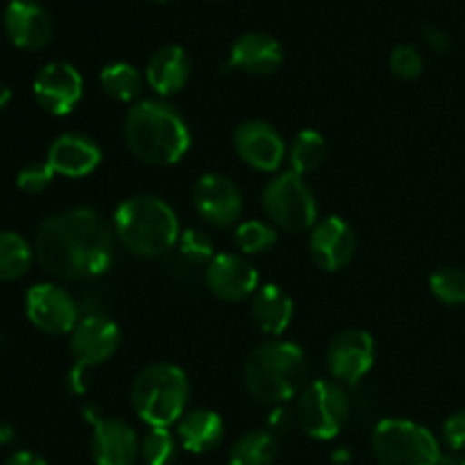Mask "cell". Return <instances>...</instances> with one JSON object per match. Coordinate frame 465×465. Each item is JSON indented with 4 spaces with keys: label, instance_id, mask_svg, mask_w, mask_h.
Here are the masks:
<instances>
[{
    "label": "cell",
    "instance_id": "1",
    "mask_svg": "<svg viewBox=\"0 0 465 465\" xmlns=\"http://www.w3.org/2000/svg\"><path fill=\"white\" fill-rule=\"evenodd\" d=\"M114 230L98 212L75 207L45 218L35 236V257L59 280H91L114 262Z\"/></svg>",
    "mask_w": 465,
    "mask_h": 465
},
{
    "label": "cell",
    "instance_id": "2",
    "mask_svg": "<svg viewBox=\"0 0 465 465\" xmlns=\"http://www.w3.org/2000/svg\"><path fill=\"white\" fill-rule=\"evenodd\" d=\"M125 143L148 166H175L191 148V132L182 114L163 100H139L123 125Z\"/></svg>",
    "mask_w": 465,
    "mask_h": 465
},
{
    "label": "cell",
    "instance_id": "3",
    "mask_svg": "<svg viewBox=\"0 0 465 465\" xmlns=\"http://www.w3.org/2000/svg\"><path fill=\"white\" fill-rule=\"evenodd\" d=\"M114 236L134 257L154 259L180 241V221L168 203L154 195H132L114 212Z\"/></svg>",
    "mask_w": 465,
    "mask_h": 465
},
{
    "label": "cell",
    "instance_id": "4",
    "mask_svg": "<svg viewBox=\"0 0 465 465\" xmlns=\"http://www.w3.org/2000/svg\"><path fill=\"white\" fill-rule=\"evenodd\" d=\"M309 366L302 348L289 341H266L248 354L243 366L245 391L257 402L280 404L298 398L307 386Z\"/></svg>",
    "mask_w": 465,
    "mask_h": 465
},
{
    "label": "cell",
    "instance_id": "5",
    "mask_svg": "<svg viewBox=\"0 0 465 465\" xmlns=\"http://www.w3.org/2000/svg\"><path fill=\"white\" fill-rule=\"evenodd\" d=\"M191 384L186 372L175 363H153L134 377L130 402L136 416L153 430H171L182 420L189 404Z\"/></svg>",
    "mask_w": 465,
    "mask_h": 465
},
{
    "label": "cell",
    "instance_id": "6",
    "mask_svg": "<svg viewBox=\"0 0 465 465\" xmlns=\"http://www.w3.org/2000/svg\"><path fill=\"white\" fill-rule=\"evenodd\" d=\"M371 445L380 465H439L443 457L440 443L427 427L402 418L377 422Z\"/></svg>",
    "mask_w": 465,
    "mask_h": 465
},
{
    "label": "cell",
    "instance_id": "7",
    "mask_svg": "<svg viewBox=\"0 0 465 465\" xmlns=\"http://www.w3.org/2000/svg\"><path fill=\"white\" fill-rule=\"evenodd\" d=\"M262 207L277 227L286 232H307L318 223V203L312 186L293 171L272 177L262 193Z\"/></svg>",
    "mask_w": 465,
    "mask_h": 465
},
{
    "label": "cell",
    "instance_id": "8",
    "mask_svg": "<svg viewBox=\"0 0 465 465\" xmlns=\"http://www.w3.org/2000/svg\"><path fill=\"white\" fill-rule=\"evenodd\" d=\"M350 416V400L339 381L316 380L298 395L295 420L307 436L331 440L341 434Z\"/></svg>",
    "mask_w": 465,
    "mask_h": 465
},
{
    "label": "cell",
    "instance_id": "9",
    "mask_svg": "<svg viewBox=\"0 0 465 465\" xmlns=\"http://www.w3.org/2000/svg\"><path fill=\"white\" fill-rule=\"evenodd\" d=\"M118 348H121V330L112 318L100 316V313L80 318L75 330L71 331V357L75 361L71 381L77 393L84 391V384H82L84 371L109 361L118 352Z\"/></svg>",
    "mask_w": 465,
    "mask_h": 465
},
{
    "label": "cell",
    "instance_id": "10",
    "mask_svg": "<svg viewBox=\"0 0 465 465\" xmlns=\"http://www.w3.org/2000/svg\"><path fill=\"white\" fill-rule=\"evenodd\" d=\"M84 418L94 427L91 457L95 465H134L139 461L141 439L125 420L103 416L95 407H86Z\"/></svg>",
    "mask_w": 465,
    "mask_h": 465
},
{
    "label": "cell",
    "instance_id": "11",
    "mask_svg": "<svg viewBox=\"0 0 465 465\" xmlns=\"http://www.w3.org/2000/svg\"><path fill=\"white\" fill-rule=\"evenodd\" d=\"M27 321L50 336L71 334L80 322L75 298L57 284H35L25 295Z\"/></svg>",
    "mask_w": 465,
    "mask_h": 465
},
{
    "label": "cell",
    "instance_id": "12",
    "mask_svg": "<svg viewBox=\"0 0 465 465\" xmlns=\"http://www.w3.org/2000/svg\"><path fill=\"white\" fill-rule=\"evenodd\" d=\"M193 204L203 221L218 230L239 225L243 216V195L230 177L207 173L193 186Z\"/></svg>",
    "mask_w": 465,
    "mask_h": 465
},
{
    "label": "cell",
    "instance_id": "13",
    "mask_svg": "<svg viewBox=\"0 0 465 465\" xmlns=\"http://www.w3.org/2000/svg\"><path fill=\"white\" fill-rule=\"evenodd\" d=\"M234 150L245 166L259 173H275L286 157V141L271 123L250 118L236 127Z\"/></svg>",
    "mask_w": 465,
    "mask_h": 465
},
{
    "label": "cell",
    "instance_id": "14",
    "mask_svg": "<svg viewBox=\"0 0 465 465\" xmlns=\"http://www.w3.org/2000/svg\"><path fill=\"white\" fill-rule=\"evenodd\" d=\"M35 100L44 112L53 116H66L84 94V82H82L80 71L66 62H50L36 73L35 84Z\"/></svg>",
    "mask_w": 465,
    "mask_h": 465
},
{
    "label": "cell",
    "instance_id": "15",
    "mask_svg": "<svg viewBox=\"0 0 465 465\" xmlns=\"http://www.w3.org/2000/svg\"><path fill=\"white\" fill-rule=\"evenodd\" d=\"M204 284L225 302H243L259 291V272L243 254H213L204 268Z\"/></svg>",
    "mask_w": 465,
    "mask_h": 465
},
{
    "label": "cell",
    "instance_id": "16",
    "mask_svg": "<svg viewBox=\"0 0 465 465\" xmlns=\"http://www.w3.org/2000/svg\"><path fill=\"white\" fill-rule=\"evenodd\" d=\"M375 363V339L366 330H345L327 348V371L339 384H357Z\"/></svg>",
    "mask_w": 465,
    "mask_h": 465
},
{
    "label": "cell",
    "instance_id": "17",
    "mask_svg": "<svg viewBox=\"0 0 465 465\" xmlns=\"http://www.w3.org/2000/svg\"><path fill=\"white\" fill-rule=\"evenodd\" d=\"M309 252L322 271H343L357 252V234L348 221L339 216H327L312 227Z\"/></svg>",
    "mask_w": 465,
    "mask_h": 465
},
{
    "label": "cell",
    "instance_id": "18",
    "mask_svg": "<svg viewBox=\"0 0 465 465\" xmlns=\"http://www.w3.org/2000/svg\"><path fill=\"white\" fill-rule=\"evenodd\" d=\"M3 23L9 41L21 50H41L53 39V18L36 0H12Z\"/></svg>",
    "mask_w": 465,
    "mask_h": 465
},
{
    "label": "cell",
    "instance_id": "19",
    "mask_svg": "<svg viewBox=\"0 0 465 465\" xmlns=\"http://www.w3.org/2000/svg\"><path fill=\"white\" fill-rule=\"evenodd\" d=\"M100 162H103V150L98 148V143L77 132L57 136L50 143L48 157H45V163L53 168L54 175L71 177V180L91 175L100 166Z\"/></svg>",
    "mask_w": 465,
    "mask_h": 465
},
{
    "label": "cell",
    "instance_id": "20",
    "mask_svg": "<svg viewBox=\"0 0 465 465\" xmlns=\"http://www.w3.org/2000/svg\"><path fill=\"white\" fill-rule=\"evenodd\" d=\"M284 62L280 41L263 32H245L232 45L230 66L248 75H272Z\"/></svg>",
    "mask_w": 465,
    "mask_h": 465
},
{
    "label": "cell",
    "instance_id": "21",
    "mask_svg": "<svg viewBox=\"0 0 465 465\" xmlns=\"http://www.w3.org/2000/svg\"><path fill=\"white\" fill-rule=\"evenodd\" d=\"M145 84L159 95L171 98L180 94L191 77V59L180 45H163L154 50L145 64Z\"/></svg>",
    "mask_w": 465,
    "mask_h": 465
},
{
    "label": "cell",
    "instance_id": "22",
    "mask_svg": "<svg viewBox=\"0 0 465 465\" xmlns=\"http://www.w3.org/2000/svg\"><path fill=\"white\" fill-rule=\"evenodd\" d=\"M177 440L191 454H207L216 448L225 434V422L212 409H193L177 422Z\"/></svg>",
    "mask_w": 465,
    "mask_h": 465
},
{
    "label": "cell",
    "instance_id": "23",
    "mask_svg": "<svg viewBox=\"0 0 465 465\" xmlns=\"http://www.w3.org/2000/svg\"><path fill=\"white\" fill-rule=\"evenodd\" d=\"M250 313L263 334L282 336L293 321V300L277 284H266L252 295Z\"/></svg>",
    "mask_w": 465,
    "mask_h": 465
},
{
    "label": "cell",
    "instance_id": "24",
    "mask_svg": "<svg viewBox=\"0 0 465 465\" xmlns=\"http://www.w3.org/2000/svg\"><path fill=\"white\" fill-rule=\"evenodd\" d=\"M145 77L127 62H114L100 71V86L116 103H139Z\"/></svg>",
    "mask_w": 465,
    "mask_h": 465
},
{
    "label": "cell",
    "instance_id": "25",
    "mask_svg": "<svg viewBox=\"0 0 465 465\" xmlns=\"http://www.w3.org/2000/svg\"><path fill=\"white\" fill-rule=\"evenodd\" d=\"M35 262V245L21 234L0 230V282L21 280Z\"/></svg>",
    "mask_w": 465,
    "mask_h": 465
},
{
    "label": "cell",
    "instance_id": "26",
    "mask_svg": "<svg viewBox=\"0 0 465 465\" xmlns=\"http://www.w3.org/2000/svg\"><path fill=\"white\" fill-rule=\"evenodd\" d=\"M277 439L271 431H248L230 450V465H272L277 459Z\"/></svg>",
    "mask_w": 465,
    "mask_h": 465
},
{
    "label": "cell",
    "instance_id": "27",
    "mask_svg": "<svg viewBox=\"0 0 465 465\" xmlns=\"http://www.w3.org/2000/svg\"><path fill=\"white\" fill-rule=\"evenodd\" d=\"M327 157V141L321 132L316 130H302L295 134V139L291 141L289 148V162L291 171L298 173V175H307L313 173L316 168H321V163Z\"/></svg>",
    "mask_w": 465,
    "mask_h": 465
},
{
    "label": "cell",
    "instance_id": "28",
    "mask_svg": "<svg viewBox=\"0 0 465 465\" xmlns=\"http://www.w3.org/2000/svg\"><path fill=\"white\" fill-rule=\"evenodd\" d=\"M277 243V232L263 221H245L234 227V245L241 254H262Z\"/></svg>",
    "mask_w": 465,
    "mask_h": 465
},
{
    "label": "cell",
    "instance_id": "29",
    "mask_svg": "<svg viewBox=\"0 0 465 465\" xmlns=\"http://www.w3.org/2000/svg\"><path fill=\"white\" fill-rule=\"evenodd\" d=\"M177 454V436L163 427H153L141 439V459L145 465H171Z\"/></svg>",
    "mask_w": 465,
    "mask_h": 465
},
{
    "label": "cell",
    "instance_id": "30",
    "mask_svg": "<svg viewBox=\"0 0 465 465\" xmlns=\"http://www.w3.org/2000/svg\"><path fill=\"white\" fill-rule=\"evenodd\" d=\"M430 289L439 302L461 307L465 304V272L459 268H440L430 277Z\"/></svg>",
    "mask_w": 465,
    "mask_h": 465
},
{
    "label": "cell",
    "instance_id": "31",
    "mask_svg": "<svg viewBox=\"0 0 465 465\" xmlns=\"http://www.w3.org/2000/svg\"><path fill=\"white\" fill-rule=\"evenodd\" d=\"M389 68L400 80H416L425 71V62H422V54L418 53L416 45L402 44L391 50Z\"/></svg>",
    "mask_w": 465,
    "mask_h": 465
},
{
    "label": "cell",
    "instance_id": "32",
    "mask_svg": "<svg viewBox=\"0 0 465 465\" xmlns=\"http://www.w3.org/2000/svg\"><path fill=\"white\" fill-rule=\"evenodd\" d=\"M54 180V171L48 166V163H30V166L21 168L16 175V186L23 191V193H44Z\"/></svg>",
    "mask_w": 465,
    "mask_h": 465
},
{
    "label": "cell",
    "instance_id": "33",
    "mask_svg": "<svg viewBox=\"0 0 465 465\" xmlns=\"http://www.w3.org/2000/svg\"><path fill=\"white\" fill-rule=\"evenodd\" d=\"M177 245H180L182 257L189 259L191 263H203V262L209 263L213 259L212 239H209L207 234H203V232H195V230L184 232V234L180 236V241H177Z\"/></svg>",
    "mask_w": 465,
    "mask_h": 465
},
{
    "label": "cell",
    "instance_id": "34",
    "mask_svg": "<svg viewBox=\"0 0 465 465\" xmlns=\"http://www.w3.org/2000/svg\"><path fill=\"white\" fill-rule=\"evenodd\" d=\"M443 440L452 452H463L465 450V409H459L445 420Z\"/></svg>",
    "mask_w": 465,
    "mask_h": 465
},
{
    "label": "cell",
    "instance_id": "35",
    "mask_svg": "<svg viewBox=\"0 0 465 465\" xmlns=\"http://www.w3.org/2000/svg\"><path fill=\"white\" fill-rule=\"evenodd\" d=\"M425 41L431 50H436V53H448L450 45H452L450 36L445 35L443 30H439V27H427Z\"/></svg>",
    "mask_w": 465,
    "mask_h": 465
},
{
    "label": "cell",
    "instance_id": "36",
    "mask_svg": "<svg viewBox=\"0 0 465 465\" xmlns=\"http://www.w3.org/2000/svg\"><path fill=\"white\" fill-rule=\"evenodd\" d=\"M3 465H50L44 457L35 452H16L7 459Z\"/></svg>",
    "mask_w": 465,
    "mask_h": 465
},
{
    "label": "cell",
    "instance_id": "37",
    "mask_svg": "<svg viewBox=\"0 0 465 465\" xmlns=\"http://www.w3.org/2000/svg\"><path fill=\"white\" fill-rule=\"evenodd\" d=\"M268 422H271V434L272 431H284L291 427V413H286V409L277 407L275 413H272L271 420Z\"/></svg>",
    "mask_w": 465,
    "mask_h": 465
},
{
    "label": "cell",
    "instance_id": "38",
    "mask_svg": "<svg viewBox=\"0 0 465 465\" xmlns=\"http://www.w3.org/2000/svg\"><path fill=\"white\" fill-rule=\"evenodd\" d=\"M439 465H465V454L463 452H450L440 457Z\"/></svg>",
    "mask_w": 465,
    "mask_h": 465
},
{
    "label": "cell",
    "instance_id": "39",
    "mask_svg": "<svg viewBox=\"0 0 465 465\" xmlns=\"http://www.w3.org/2000/svg\"><path fill=\"white\" fill-rule=\"evenodd\" d=\"M9 100H12V89H9L7 84H3V82H0V109L7 107Z\"/></svg>",
    "mask_w": 465,
    "mask_h": 465
},
{
    "label": "cell",
    "instance_id": "40",
    "mask_svg": "<svg viewBox=\"0 0 465 465\" xmlns=\"http://www.w3.org/2000/svg\"><path fill=\"white\" fill-rule=\"evenodd\" d=\"M12 436H14L12 427L5 425V422H0V443H9V440H12Z\"/></svg>",
    "mask_w": 465,
    "mask_h": 465
},
{
    "label": "cell",
    "instance_id": "41",
    "mask_svg": "<svg viewBox=\"0 0 465 465\" xmlns=\"http://www.w3.org/2000/svg\"><path fill=\"white\" fill-rule=\"evenodd\" d=\"M157 3H166V0H157Z\"/></svg>",
    "mask_w": 465,
    "mask_h": 465
}]
</instances>
